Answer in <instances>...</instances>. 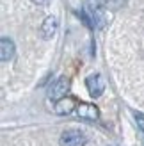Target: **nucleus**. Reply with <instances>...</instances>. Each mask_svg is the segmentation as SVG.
<instances>
[{
  "label": "nucleus",
  "mask_w": 144,
  "mask_h": 146,
  "mask_svg": "<svg viewBox=\"0 0 144 146\" xmlns=\"http://www.w3.org/2000/svg\"><path fill=\"white\" fill-rule=\"evenodd\" d=\"M78 16L84 20V23L89 29H103L107 23L105 7L96 0H85L84 9L78 13Z\"/></svg>",
  "instance_id": "1"
},
{
  "label": "nucleus",
  "mask_w": 144,
  "mask_h": 146,
  "mask_svg": "<svg viewBox=\"0 0 144 146\" xmlns=\"http://www.w3.org/2000/svg\"><path fill=\"white\" fill-rule=\"evenodd\" d=\"M57 27H59V21H57L55 16H46L45 21L41 25V36L43 39H52L55 32H57Z\"/></svg>",
  "instance_id": "8"
},
{
  "label": "nucleus",
  "mask_w": 144,
  "mask_h": 146,
  "mask_svg": "<svg viewBox=\"0 0 144 146\" xmlns=\"http://www.w3.org/2000/svg\"><path fill=\"white\" fill-rule=\"evenodd\" d=\"M77 107H78V104H77V100L73 96H64L59 102H55L54 112L59 114V116H68V114H71L73 111H77Z\"/></svg>",
  "instance_id": "5"
},
{
  "label": "nucleus",
  "mask_w": 144,
  "mask_h": 146,
  "mask_svg": "<svg viewBox=\"0 0 144 146\" xmlns=\"http://www.w3.org/2000/svg\"><path fill=\"white\" fill-rule=\"evenodd\" d=\"M32 2H34L36 5H46V4L50 2V0H32Z\"/></svg>",
  "instance_id": "11"
},
{
  "label": "nucleus",
  "mask_w": 144,
  "mask_h": 146,
  "mask_svg": "<svg viewBox=\"0 0 144 146\" xmlns=\"http://www.w3.org/2000/svg\"><path fill=\"white\" fill-rule=\"evenodd\" d=\"M77 114H78V118L89 119V121H94V119L100 118L98 107L92 105V104H78V107H77Z\"/></svg>",
  "instance_id": "6"
},
{
  "label": "nucleus",
  "mask_w": 144,
  "mask_h": 146,
  "mask_svg": "<svg viewBox=\"0 0 144 146\" xmlns=\"http://www.w3.org/2000/svg\"><path fill=\"white\" fill-rule=\"evenodd\" d=\"M14 52H16V46H14V41L11 38L0 39V59L4 62H9L14 57Z\"/></svg>",
  "instance_id": "7"
},
{
  "label": "nucleus",
  "mask_w": 144,
  "mask_h": 146,
  "mask_svg": "<svg viewBox=\"0 0 144 146\" xmlns=\"http://www.w3.org/2000/svg\"><path fill=\"white\" fill-rule=\"evenodd\" d=\"M123 4H125V0H102V5L110 11H118L119 7H123Z\"/></svg>",
  "instance_id": "9"
},
{
  "label": "nucleus",
  "mask_w": 144,
  "mask_h": 146,
  "mask_svg": "<svg viewBox=\"0 0 144 146\" xmlns=\"http://www.w3.org/2000/svg\"><path fill=\"white\" fill-rule=\"evenodd\" d=\"M59 143H61V146H85L87 137H85L80 130L69 128V130H66V132H62Z\"/></svg>",
  "instance_id": "3"
},
{
  "label": "nucleus",
  "mask_w": 144,
  "mask_h": 146,
  "mask_svg": "<svg viewBox=\"0 0 144 146\" xmlns=\"http://www.w3.org/2000/svg\"><path fill=\"white\" fill-rule=\"evenodd\" d=\"M133 118H135V121H137V127L144 132V114H141V112H133Z\"/></svg>",
  "instance_id": "10"
},
{
  "label": "nucleus",
  "mask_w": 144,
  "mask_h": 146,
  "mask_svg": "<svg viewBox=\"0 0 144 146\" xmlns=\"http://www.w3.org/2000/svg\"><path fill=\"white\" fill-rule=\"evenodd\" d=\"M69 86H71V82H69V78H68V77H61V78H57L55 82L50 86V89H48V98H50V100L59 102L61 98L68 96Z\"/></svg>",
  "instance_id": "2"
},
{
  "label": "nucleus",
  "mask_w": 144,
  "mask_h": 146,
  "mask_svg": "<svg viewBox=\"0 0 144 146\" xmlns=\"http://www.w3.org/2000/svg\"><path fill=\"white\" fill-rule=\"evenodd\" d=\"M85 87H87V91L92 98H98L102 96V93L105 89V82H103V77L100 75V73H92L85 78Z\"/></svg>",
  "instance_id": "4"
}]
</instances>
